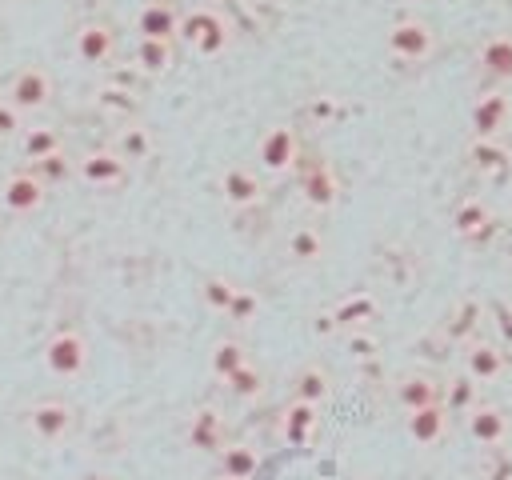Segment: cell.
Segmentation results:
<instances>
[{
	"instance_id": "cell-1",
	"label": "cell",
	"mask_w": 512,
	"mask_h": 480,
	"mask_svg": "<svg viewBox=\"0 0 512 480\" xmlns=\"http://www.w3.org/2000/svg\"><path fill=\"white\" fill-rule=\"evenodd\" d=\"M180 36L192 44L196 56H220V52L228 48V40H232V28H228V20H224L220 12H212V8H192V12H184V20H180Z\"/></svg>"
},
{
	"instance_id": "cell-2",
	"label": "cell",
	"mask_w": 512,
	"mask_h": 480,
	"mask_svg": "<svg viewBox=\"0 0 512 480\" xmlns=\"http://www.w3.org/2000/svg\"><path fill=\"white\" fill-rule=\"evenodd\" d=\"M296 160H300V136H296V128H292V124H272V128H264V136H260V144H256V164H260V172L284 176V172L296 168Z\"/></svg>"
},
{
	"instance_id": "cell-3",
	"label": "cell",
	"mask_w": 512,
	"mask_h": 480,
	"mask_svg": "<svg viewBox=\"0 0 512 480\" xmlns=\"http://www.w3.org/2000/svg\"><path fill=\"white\" fill-rule=\"evenodd\" d=\"M384 44H388V52L396 60H428L432 48H436V32L420 16H400V20L388 24Z\"/></svg>"
},
{
	"instance_id": "cell-4",
	"label": "cell",
	"mask_w": 512,
	"mask_h": 480,
	"mask_svg": "<svg viewBox=\"0 0 512 480\" xmlns=\"http://www.w3.org/2000/svg\"><path fill=\"white\" fill-rule=\"evenodd\" d=\"M44 364L52 376H64V380L80 376L88 368V340L76 328H56L44 344Z\"/></svg>"
},
{
	"instance_id": "cell-5",
	"label": "cell",
	"mask_w": 512,
	"mask_h": 480,
	"mask_svg": "<svg viewBox=\"0 0 512 480\" xmlns=\"http://www.w3.org/2000/svg\"><path fill=\"white\" fill-rule=\"evenodd\" d=\"M472 136H504L508 124H512V96L504 84H492L484 88L476 100H472Z\"/></svg>"
},
{
	"instance_id": "cell-6",
	"label": "cell",
	"mask_w": 512,
	"mask_h": 480,
	"mask_svg": "<svg viewBox=\"0 0 512 480\" xmlns=\"http://www.w3.org/2000/svg\"><path fill=\"white\" fill-rule=\"evenodd\" d=\"M76 176L92 188H116L128 180V160L116 148H92L76 160Z\"/></svg>"
},
{
	"instance_id": "cell-7",
	"label": "cell",
	"mask_w": 512,
	"mask_h": 480,
	"mask_svg": "<svg viewBox=\"0 0 512 480\" xmlns=\"http://www.w3.org/2000/svg\"><path fill=\"white\" fill-rule=\"evenodd\" d=\"M464 424H468V436H472L480 448H504L508 436H512V416H508L500 404H488V400H480V404L464 416Z\"/></svg>"
},
{
	"instance_id": "cell-8",
	"label": "cell",
	"mask_w": 512,
	"mask_h": 480,
	"mask_svg": "<svg viewBox=\"0 0 512 480\" xmlns=\"http://www.w3.org/2000/svg\"><path fill=\"white\" fill-rule=\"evenodd\" d=\"M4 208L8 212H16V216H28V212H40L44 208V200H48V184L32 172V168H20V172H12L8 180H4Z\"/></svg>"
},
{
	"instance_id": "cell-9",
	"label": "cell",
	"mask_w": 512,
	"mask_h": 480,
	"mask_svg": "<svg viewBox=\"0 0 512 480\" xmlns=\"http://www.w3.org/2000/svg\"><path fill=\"white\" fill-rule=\"evenodd\" d=\"M72 408L64 404V400H36L32 408H28V428H32V436L36 440H44V444H60L68 432H72Z\"/></svg>"
},
{
	"instance_id": "cell-10",
	"label": "cell",
	"mask_w": 512,
	"mask_h": 480,
	"mask_svg": "<svg viewBox=\"0 0 512 480\" xmlns=\"http://www.w3.org/2000/svg\"><path fill=\"white\" fill-rule=\"evenodd\" d=\"M448 424H452V412L444 408V400H436V404H424V408H412V412L404 416L408 440H412V444H420V448L444 444V436H448Z\"/></svg>"
},
{
	"instance_id": "cell-11",
	"label": "cell",
	"mask_w": 512,
	"mask_h": 480,
	"mask_svg": "<svg viewBox=\"0 0 512 480\" xmlns=\"http://www.w3.org/2000/svg\"><path fill=\"white\" fill-rule=\"evenodd\" d=\"M8 100H12L20 112H40V108L52 100V76H48L44 68H36V64L20 68V72L12 76V84H8Z\"/></svg>"
},
{
	"instance_id": "cell-12",
	"label": "cell",
	"mask_w": 512,
	"mask_h": 480,
	"mask_svg": "<svg viewBox=\"0 0 512 480\" xmlns=\"http://www.w3.org/2000/svg\"><path fill=\"white\" fill-rule=\"evenodd\" d=\"M220 196H224V204H232V208H256V204L264 200V180H260L256 168H248V164H228V168L220 172Z\"/></svg>"
},
{
	"instance_id": "cell-13",
	"label": "cell",
	"mask_w": 512,
	"mask_h": 480,
	"mask_svg": "<svg viewBox=\"0 0 512 480\" xmlns=\"http://www.w3.org/2000/svg\"><path fill=\"white\" fill-rule=\"evenodd\" d=\"M464 372L480 384L500 380L508 372V348L496 340H468L464 344Z\"/></svg>"
},
{
	"instance_id": "cell-14",
	"label": "cell",
	"mask_w": 512,
	"mask_h": 480,
	"mask_svg": "<svg viewBox=\"0 0 512 480\" xmlns=\"http://www.w3.org/2000/svg\"><path fill=\"white\" fill-rule=\"evenodd\" d=\"M316 428H320V404H308V400L292 396L280 412V440L292 444V448H304V444H312Z\"/></svg>"
},
{
	"instance_id": "cell-15",
	"label": "cell",
	"mask_w": 512,
	"mask_h": 480,
	"mask_svg": "<svg viewBox=\"0 0 512 480\" xmlns=\"http://www.w3.org/2000/svg\"><path fill=\"white\" fill-rule=\"evenodd\" d=\"M76 56L84 60V64H108L112 56H116V32H112V24H104V20H84L80 28H76Z\"/></svg>"
},
{
	"instance_id": "cell-16",
	"label": "cell",
	"mask_w": 512,
	"mask_h": 480,
	"mask_svg": "<svg viewBox=\"0 0 512 480\" xmlns=\"http://www.w3.org/2000/svg\"><path fill=\"white\" fill-rule=\"evenodd\" d=\"M468 160H472V168L480 176L500 180L512 168V148L504 144V136H472L468 140Z\"/></svg>"
},
{
	"instance_id": "cell-17",
	"label": "cell",
	"mask_w": 512,
	"mask_h": 480,
	"mask_svg": "<svg viewBox=\"0 0 512 480\" xmlns=\"http://www.w3.org/2000/svg\"><path fill=\"white\" fill-rule=\"evenodd\" d=\"M300 196H304L308 208L328 212V208L336 204V196H340V180H336V172H332L324 160H312V164L304 168V176H300Z\"/></svg>"
},
{
	"instance_id": "cell-18",
	"label": "cell",
	"mask_w": 512,
	"mask_h": 480,
	"mask_svg": "<svg viewBox=\"0 0 512 480\" xmlns=\"http://www.w3.org/2000/svg\"><path fill=\"white\" fill-rule=\"evenodd\" d=\"M476 64L492 84H512V32L484 36V44L476 52Z\"/></svg>"
},
{
	"instance_id": "cell-19",
	"label": "cell",
	"mask_w": 512,
	"mask_h": 480,
	"mask_svg": "<svg viewBox=\"0 0 512 480\" xmlns=\"http://www.w3.org/2000/svg\"><path fill=\"white\" fill-rule=\"evenodd\" d=\"M184 440H188L192 452H220L224 448V416H220V408H212V404L196 408L192 420H188Z\"/></svg>"
},
{
	"instance_id": "cell-20",
	"label": "cell",
	"mask_w": 512,
	"mask_h": 480,
	"mask_svg": "<svg viewBox=\"0 0 512 480\" xmlns=\"http://www.w3.org/2000/svg\"><path fill=\"white\" fill-rule=\"evenodd\" d=\"M180 20H184V12H180L172 0H144V8L136 12V32H140V36L172 40V36L180 32Z\"/></svg>"
},
{
	"instance_id": "cell-21",
	"label": "cell",
	"mask_w": 512,
	"mask_h": 480,
	"mask_svg": "<svg viewBox=\"0 0 512 480\" xmlns=\"http://www.w3.org/2000/svg\"><path fill=\"white\" fill-rule=\"evenodd\" d=\"M440 396H444V384H440L436 376H428V372H404V376L396 380V404H400L404 412L424 408V404H436Z\"/></svg>"
},
{
	"instance_id": "cell-22",
	"label": "cell",
	"mask_w": 512,
	"mask_h": 480,
	"mask_svg": "<svg viewBox=\"0 0 512 480\" xmlns=\"http://www.w3.org/2000/svg\"><path fill=\"white\" fill-rule=\"evenodd\" d=\"M492 212H488V204L484 200H460L456 204V212H452V232L460 236V240H488L492 236Z\"/></svg>"
},
{
	"instance_id": "cell-23",
	"label": "cell",
	"mask_w": 512,
	"mask_h": 480,
	"mask_svg": "<svg viewBox=\"0 0 512 480\" xmlns=\"http://www.w3.org/2000/svg\"><path fill=\"white\" fill-rule=\"evenodd\" d=\"M480 316H484V304H480V300H472V296L456 300V304L448 308V316H444V336H448L452 344H468L472 332H476V324H480Z\"/></svg>"
},
{
	"instance_id": "cell-24",
	"label": "cell",
	"mask_w": 512,
	"mask_h": 480,
	"mask_svg": "<svg viewBox=\"0 0 512 480\" xmlns=\"http://www.w3.org/2000/svg\"><path fill=\"white\" fill-rule=\"evenodd\" d=\"M216 456H220V476H232V480H252L260 468V452L244 440H236V444L224 440V448Z\"/></svg>"
},
{
	"instance_id": "cell-25",
	"label": "cell",
	"mask_w": 512,
	"mask_h": 480,
	"mask_svg": "<svg viewBox=\"0 0 512 480\" xmlns=\"http://www.w3.org/2000/svg\"><path fill=\"white\" fill-rule=\"evenodd\" d=\"M172 60H176L172 40H160V36H140V44H136V68H140L144 76H164V72L172 68Z\"/></svg>"
},
{
	"instance_id": "cell-26",
	"label": "cell",
	"mask_w": 512,
	"mask_h": 480,
	"mask_svg": "<svg viewBox=\"0 0 512 480\" xmlns=\"http://www.w3.org/2000/svg\"><path fill=\"white\" fill-rule=\"evenodd\" d=\"M128 164H136V160H148L152 156V148H156V140H152V132H148V124H140V120H124V128L116 132V144H112Z\"/></svg>"
},
{
	"instance_id": "cell-27",
	"label": "cell",
	"mask_w": 512,
	"mask_h": 480,
	"mask_svg": "<svg viewBox=\"0 0 512 480\" xmlns=\"http://www.w3.org/2000/svg\"><path fill=\"white\" fill-rule=\"evenodd\" d=\"M444 408L452 412V416H468L476 404H480V380H472L468 372H460V376H452V380H444Z\"/></svg>"
},
{
	"instance_id": "cell-28",
	"label": "cell",
	"mask_w": 512,
	"mask_h": 480,
	"mask_svg": "<svg viewBox=\"0 0 512 480\" xmlns=\"http://www.w3.org/2000/svg\"><path fill=\"white\" fill-rule=\"evenodd\" d=\"M292 396L296 400H308V404H324L332 396V376L320 368V364H304L292 380Z\"/></svg>"
},
{
	"instance_id": "cell-29",
	"label": "cell",
	"mask_w": 512,
	"mask_h": 480,
	"mask_svg": "<svg viewBox=\"0 0 512 480\" xmlns=\"http://www.w3.org/2000/svg\"><path fill=\"white\" fill-rule=\"evenodd\" d=\"M288 256H292L296 264H316V260L324 256V232L312 228V224L292 228V232H288Z\"/></svg>"
},
{
	"instance_id": "cell-30",
	"label": "cell",
	"mask_w": 512,
	"mask_h": 480,
	"mask_svg": "<svg viewBox=\"0 0 512 480\" xmlns=\"http://www.w3.org/2000/svg\"><path fill=\"white\" fill-rule=\"evenodd\" d=\"M96 104H100L108 116H120V120H136V112H140L136 92L124 88V84H104V88H96Z\"/></svg>"
},
{
	"instance_id": "cell-31",
	"label": "cell",
	"mask_w": 512,
	"mask_h": 480,
	"mask_svg": "<svg viewBox=\"0 0 512 480\" xmlns=\"http://www.w3.org/2000/svg\"><path fill=\"white\" fill-rule=\"evenodd\" d=\"M244 364H248V352H244L240 340H216L212 352H208V368H212L216 380H228V376H232L236 368H244Z\"/></svg>"
},
{
	"instance_id": "cell-32",
	"label": "cell",
	"mask_w": 512,
	"mask_h": 480,
	"mask_svg": "<svg viewBox=\"0 0 512 480\" xmlns=\"http://www.w3.org/2000/svg\"><path fill=\"white\" fill-rule=\"evenodd\" d=\"M332 316H336V324L340 328H364L372 316H376V300L368 296V292H356V296H348V300H340L336 308H332Z\"/></svg>"
},
{
	"instance_id": "cell-33",
	"label": "cell",
	"mask_w": 512,
	"mask_h": 480,
	"mask_svg": "<svg viewBox=\"0 0 512 480\" xmlns=\"http://www.w3.org/2000/svg\"><path fill=\"white\" fill-rule=\"evenodd\" d=\"M32 172L52 188V184H64V180H72V172H76V160L64 152V148H56V152H48V156H40V160H32Z\"/></svg>"
},
{
	"instance_id": "cell-34",
	"label": "cell",
	"mask_w": 512,
	"mask_h": 480,
	"mask_svg": "<svg viewBox=\"0 0 512 480\" xmlns=\"http://www.w3.org/2000/svg\"><path fill=\"white\" fill-rule=\"evenodd\" d=\"M224 384H228V392H232L236 400H256V396L264 392V372H260V368L248 360V364H244V368H236V372H232Z\"/></svg>"
},
{
	"instance_id": "cell-35",
	"label": "cell",
	"mask_w": 512,
	"mask_h": 480,
	"mask_svg": "<svg viewBox=\"0 0 512 480\" xmlns=\"http://www.w3.org/2000/svg\"><path fill=\"white\" fill-rule=\"evenodd\" d=\"M20 148H24V156H28V160H40V156H48V152H56V148H64V144H60V132H56V128L36 124V128H28V132H24Z\"/></svg>"
},
{
	"instance_id": "cell-36",
	"label": "cell",
	"mask_w": 512,
	"mask_h": 480,
	"mask_svg": "<svg viewBox=\"0 0 512 480\" xmlns=\"http://www.w3.org/2000/svg\"><path fill=\"white\" fill-rule=\"evenodd\" d=\"M200 296H204V304H208L212 312H228V308H232V296H236V284H232L228 276H208V280L200 284Z\"/></svg>"
},
{
	"instance_id": "cell-37",
	"label": "cell",
	"mask_w": 512,
	"mask_h": 480,
	"mask_svg": "<svg viewBox=\"0 0 512 480\" xmlns=\"http://www.w3.org/2000/svg\"><path fill=\"white\" fill-rule=\"evenodd\" d=\"M256 312H260V296L252 292V288H236V296H232V308L224 312L232 324H252L256 320Z\"/></svg>"
},
{
	"instance_id": "cell-38",
	"label": "cell",
	"mask_w": 512,
	"mask_h": 480,
	"mask_svg": "<svg viewBox=\"0 0 512 480\" xmlns=\"http://www.w3.org/2000/svg\"><path fill=\"white\" fill-rule=\"evenodd\" d=\"M492 320H496L500 344L512 348V304H508V300H492Z\"/></svg>"
},
{
	"instance_id": "cell-39",
	"label": "cell",
	"mask_w": 512,
	"mask_h": 480,
	"mask_svg": "<svg viewBox=\"0 0 512 480\" xmlns=\"http://www.w3.org/2000/svg\"><path fill=\"white\" fill-rule=\"evenodd\" d=\"M20 116H24V112H20V108H16V104L4 96V100H0V140L16 136V128H20Z\"/></svg>"
},
{
	"instance_id": "cell-40",
	"label": "cell",
	"mask_w": 512,
	"mask_h": 480,
	"mask_svg": "<svg viewBox=\"0 0 512 480\" xmlns=\"http://www.w3.org/2000/svg\"><path fill=\"white\" fill-rule=\"evenodd\" d=\"M348 352H352L356 360H364V356H372V352H376V340H372L368 332L352 328V332H348Z\"/></svg>"
},
{
	"instance_id": "cell-41",
	"label": "cell",
	"mask_w": 512,
	"mask_h": 480,
	"mask_svg": "<svg viewBox=\"0 0 512 480\" xmlns=\"http://www.w3.org/2000/svg\"><path fill=\"white\" fill-rule=\"evenodd\" d=\"M312 328H316V336H332V332H340V324H336V316H332V312H320Z\"/></svg>"
},
{
	"instance_id": "cell-42",
	"label": "cell",
	"mask_w": 512,
	"mask_h": 480,
	"mask_svg": "<svg viewBox=\"0 0 512 480\" xmlns=\"http://www.w3.org/2000/svg\"><path fill=\"white\" fill-rule=\"evenodd\" d=\"M88 480H108V476H88Z\"/></svg>"
},
{
	"instance_id": "cell-43",
	"label": "cell",
	"mask_w": 512,
	"mask_h": 480,
	"mask_svg": "<svg viewBox=\"0 0 512 480\" xmlns=\"http://www.w3.org/2000/svg\"><path fill=\"white\" fill-rule=\"evenodd\" d=\"M356 480H368V476H356Z\"/></svg>"
},
{
	"instance_id": "cell-44",
	"label": "cell",
	"mask_w": 512,
	"mask_h": 480,
	"mask_svg": "<svg viewBox=\"0 0 512 480\" xmlns=\"http://www.w3.org/2000/svg\"><path fill=\"white\" fill-rule=\"evenodd\" d=\"M220 480H232V476H220Z\"/></svg>"
},
{
	"instance_id": "cell-45",
	"label": "cell",
	"mask_w": 512,
	"mask_h": 480,
	"mask_svg": "<svg viewBox=\"0 0 512 480\" xmlns=\"http://www.w3.org/2000/svg\"><path fill=\"white\" fill-rule=\"evenodd\" d=\"M0 228H4V220H0Z\"/></svg>"
}]
</instances>
